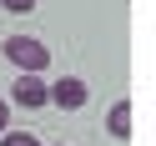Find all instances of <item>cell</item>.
Returning a JSON list of instances; mask_svg holds the SVG:
<instances>
[{"label": "cell", "instance_id": "277c9868", "mask_svg": "<svg viewBox=\"0 0 156 146\" xmlns=\"http://www.w3.org/2000/svg\"><path fill=\"white\" fill-rule=\"evenodd\" d=\"M106 131H111L116 141H126V136H131V101H116V106H111V116H106Z\"/></svg>", "mask_w": 156, "mask_h": 146}, {"label": "cell", "instance_id": "7a4b0ae2", "mask_svg": "<svg viewBox=\"0 0 156 146\" xmlns=\"http://www.w3.org/2000/svg\"><path fill=\"white\" fill-rule=\"evenodd\" d=\"M10 101H15V106H25V111H41V106H51V91H45L41 76L20 71V76H15V86H10Z\"/></svg>", "mask_w": 156, "mask_h": 146}, {"label": "cell", "instance_id": "ba28073f", "mask_svg": "<svg viewBox=\"0 0 156 146\" xmlns=\"http://www.w3.org/2000/svg\"><path fill=\"white\" fill-rule=\"evenodd\" d=\"M55 146H61V141H55Z\"/></svg>", "mask_w": 156, "mask_h": 146}, {"label": "cell", "instance_id": "3957f363", "mask_svg": "<svg viewBox=\"0 0 156 146\" xmlns=\"http://www.w3.org/2000/svg\"><path fill=\"white\" fill-rule=\"evenodd\" d=\"M45 91H51V106H61V111H81V106L91 101V91H86L81 76H61V81L45 86Z\"/></svg>", "mask_w": 156, "mask_h": 146}, {"label": "cell", "instance_id": "6da1fadb", "mask_svg": "<svg viewBox=\"0 0 156 146\" xmlns=\"http://www.w3.org/2000/svg\"><path fill=\"white\" fill-rule=\"evenodd\" d=\"M0 55H5L15 71H30V76H41L45 66H51V51H45V41H35V35H10V41L0 45Z\"/></svg>", "mask_w": 156, "mask_h": 146}, {"label": "cell", "instance_id": "8992f818", "mask_svg": "<svg viewBox=\"0 0 156 146\" xmlns=\"http://www.w3.org/2000/svg\"><path fill=\"white\" fill-rule=\"evenodd\" d=\"M0 5H5L10 15H30V10H35V0H0Z\"/></svg>", "mask_w": 156, "mask_h": 146}, {"label": "cell", "instance_id": "5b68a950", "mask_svg": "<svg viewBox=\"0 0 156 146\" xmlns=\"http://www.w3.org/2000/svg\"><path fill=\"white\" fill-rule=\"evenodd\" d=\"M0 146H41V136H30V131H0Z\"/></svg>", "mask_w": 156, "mask_h": 146}, {"label": "cell", "instance_id": "52a82bcc", "mask_svg": "<svg viewBox=\"0 0 156 146\" xmlns=\"http://www.w3.org/2000/svg\"><path fill=\"white\" fill-rule=\"evenodd\" d=\"M0 131H10V101H0Z\"/></svg>", "mask_w": 156, "mask_h": 146}]
</instances>
